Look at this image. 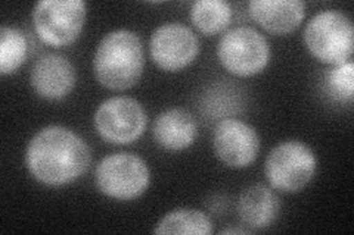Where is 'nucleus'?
<instances>
[{"instance_id":"obj_1","label":"nucleus","mask_w":354,"mask_h":235,"mask_svg":"<svg viewBox=\"0 0 354 235\" xmlns=\"http://www.w3.org/2000/svg\"><path fill=\"white\" fill-rule=\"evenodd\" d=\"M28 172L44 185L71 184L91 165V149L73 130L49 125L32 137L26 150Z\"/></svg>"},{"instance_id":"obj_2","label":"nucleus","mask_w":354,"mask_h":235,"mask_svg":"<svg viewBox=\"0 0 354 235\" xmlns=\"http://www.w3.org/2000/svg\"><path fill=\"white\" fill-rule=\"evenodd\" d=\"M145 56L142 40L129 30L111 31L97 44L93 72L108 90L123 92L135 85L143 74Z\"/></svg>"},{"instance_id":"obj_3","label":"nucleus","mask_w":354,"mask_h":235,"mask_svg":"<svg viewBox=\"0 0 354 235\" xmlns=\"http://www.w3.org/2000/svg\"><path fill=\"white\" fill-rule=\"evenodd\" d=\"M304 43L317 61L332 66L346 63L354 50L353 22L341 10H322L308 21Z\"/></svg>"},{"instance_id":"obj_4","label":"nucleus","mask_w":354,"mask_h":235,"mask_svg":"<svg viewBox=\"0 0 354 235\" xmlns=\"http://www.w3.org/2000/svg\"><path fill=\"white\" fill-rule=\"evenodd\" d=\"M317 161L307 144L290 140L276 145L264 163V174L272 188L298 193L313 180Z\"/></svg>"},{"instance_id":"obj_5","label":"nucleus","mask_w":354,"mask_h":235,"mask_svg":"<svg viewBox=\"0 0 354 235\" xmlns=\"http://www.w3.org/2000/svg\"><path fill=\"white\" fill-rule=\"evenodd\" d=\"M96 187L106 197L127 201L147 192L151 172L147 162L133 153H114L96 166Z\"/></svg>"},{"instance_id":"obj_6","label":"nucleus","mask_w":354,"mask_h":235,"mask_svg":"<svg viewBox=\"0 0 354 235\" xmlns=\"http://www.w3.org/2000/svg\"><path fill=\"white\" fill-rule=\"evenodd\" d=\"M86 15L83 0H41L32 9V25L43 43L64 48L79 39Z\"/></svg>"},{"instance_id":"obj_7","label":"nucleus","mask_w":354,"mask_h":235,"mask_svg":"<svg viewBox=\"0 0 354 235\" xmlns=\"http://www.w3.org/2000/svg\"><path fill=\"white\" fill-rule=\"evenodd\" d=\"M221 66L238 76L260 74L270 59V48L266 37L256 28L236 27L221 36L217 46Z\"/></svg>"},{"instance_id":"obj_8","label":"nucleus","mask_w":354,"mask_h":235,"mask_svg":"<svg viewBox=\"0 0 354 235\" xmlns=\"http://www.w3.org/2000/svg\"><path fill=\"white\" fill-rule=\"evenodd\" d=\"M93 122L102 140L111 144H130L145 132L148 115L135 99L111 97L99 105Z\"/></svg>"},{"instance_id":"obj_9","label":"nucleus","mask_w":354,"mask_h":235,"mask_svg":"<svg viewBox=\"0 0 354 235\" xmlns=\"http://www.w3.org/2000/svg\"><path fill=\"white\" fill-rule=\"evenodd\" d=\"M149 52L158 68L176 72L195 61L199 53V40L187 25L167 22L152 32Z\"/></svg>"},{"instance_id":"obj_10","label":"nucleus","mask_w":354,"mask_h":235,"mask_svg":"<svg viewBox=\"0 0 354 235\" xmlns=\"http://www.w3.org/2000/svg\"><path fill=\"white\" fill-rule=\"evenodd\" d=\"M213 147L221 163L235 170L247 167L260 153V137L247 122L235 118L221 119L214 128Z\"/></svg>"},{"instance_id":"obj_11","label":"nucleus","mask_w":354,"mask_h":235,"mask_svg":"<svg viewBox=\"0 0 354 235\" xmlns=\"http://www.w3.org/2000/svg\"><path fill=\"white\" fill-rule=\"evenodd\" d=\"M75 68L65 56L49 53L37 59L30 74L32 90L48 100H61L75 85Z\"/></svg>"},{"instance_id":"obj_12","label":"nucleus","mask_w":354,"mask_h":235,"mask_svg":"<svg viewBox=\"0 0 354 235\" xmlns=\"http://www.w3.org/2000/svg\"><path fill=\"white\" fill-rule=\"evenodd\" d=\"M251 18L272 34H290L304 19L306 5L300 0H252Z\"/></svg>"},{"instance_id":"obj_13","label":"nucleus","mask_w":354,"mask_h":235,"mask_svg":"<svg viewBox=\"0 0 354 235\" xmlns=\"http://www.w3.org/2000/svg\"><path fill=\"white\" fill-rule=\"evenodd\" d=\"M152 136L160 147L170 152H180L195 143L198 125L189 112L174 108L161 112L155 118Z\"/></svg>"},{"instance_id":"obj_14","label":"nucleus","mask_w":354,"mask_h":235,"mask_svg":"<svg viewBox=\"0 0 354 235\" xmlns=\"http://www.w3.org/2000/svg\"><path fill=\"white\" fill-rule=\"evenodd\" d=\"M238 214L241 221L251 229L269 228L281 214V201L272 188L254 184L241 193Z\"/></svg>"},{"instance_id":"obj_15","label":"nucleus","mask_w":354,"mask_h":235,"mask_svg":"<svg viewBox=\"0 0 354 235\" xmlns=\"http://www.w3.org/2000/svg\"><path fill=\"white\" fill-rule=\"evenodd\" d=\"M194 25L205 36L223 32L232 21V6L225 0H196L191 6Z\"/></svg>"},{"instance_id":"obj_16","label":"nucleus","mask_w":354,"mask_h":235,"mask_svg":"<svg viewBox=\"0 0 354 235\" xmlns=\"http://www.w3.org/2000/svg\"><path fill=\"white\" fill-rule=\"evenodd\" d=\"M153 232L209 235L213 232V223L205 214L196 209H176L160 219Z\"/></svg>"},{"instance_id":"obj_17","label":"nucleus","mask_w":354,"mask_h":235,"mask_svg":"<svg viewBox=\"0 0 354 235\" xmlns=\"http://www.w3.org/2000/svg\"><path fill=\"white\" fill-rule=\"evenodd\" d=\"M28 44L24 34L17 28L2 27L0 30V74L17 72L27 59Z\"/></svg>"},{"instance_id":"obj_18","label":"nucleus","mask_w":354,"mask_h":235,"mask_svg":"<svg viewBox=\"0 0 354 235\" xmlns=\"http://www.w3.org/2000/svg\"><path fill=\"white\" fill-rule=\"evenodd\" d=\"M325 90L338 102L351 103L354 93V65L351 61L335 65L325 74Z\"/></svg>"},{"instance_id":"obj_19","label":"nucleus","mask_w":354,"mask_h":235,"mask_svg":"<svg viewBox=\"0 0 354 235\" xmlns=\"http://www.w3.org/2000/svg\"><path fill=\"white\" fill-rule=\"evenodd\" d=\"M250 229H241V228H227V229H221L220 234H250Z\"/></svg>"}]
</instances>
